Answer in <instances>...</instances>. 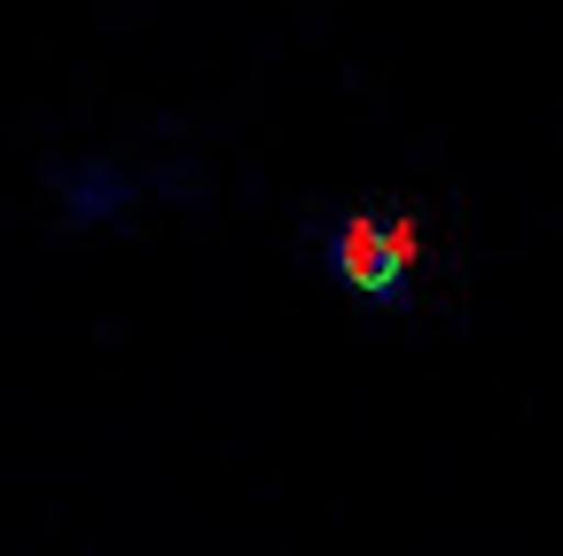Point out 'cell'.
Segmentation results:
<instances>
[{
  "instance_id": "obj_1",
  "label": "cell",
  "mask_w": 563,
  "mask_h": 556,
  "mask_svg": "<svg viewBox=\"0 0 563 556\" xmlns=\"http://www.w3.org/2000/svg\"><path fill=\"white\" fill-rule=\"evenodd\" d=\"M321 266L329 283L352 291L361 306H407L415 298V228L384 204H361V212H336L321 228Z\"/></svg>"
},
{
  "instance_id": "obj_2",
  "label": "cell",
  "mask_w": 563,
  "mask_h": 556,
  "mask_svg": "<svg viewBox=\"0 0 563 556\" xmlns=\"http://www.w3.org/2000/svg\"><path fill=\"white\" fill-rule=\"evenodd\" d=\"M47 188H55V212H63V228H125L133 220V204H141V188H133V173L110 157V150H79V157H63L55 173H47Z\"/></svg>"
}]
</instances>
